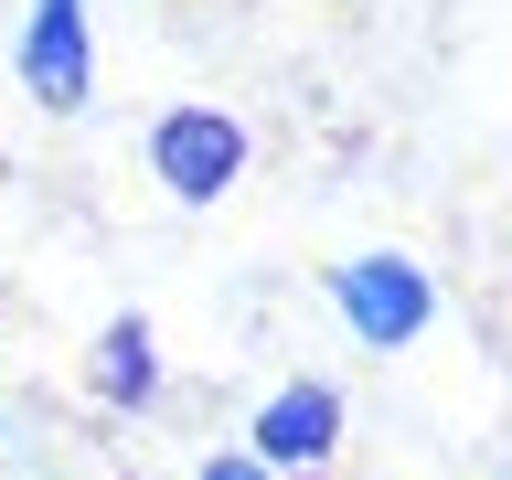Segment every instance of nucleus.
Returning <instances> with one entry per match:
<instances>
[{"mask_svg":"<svg viewBox=\"0 0 512 480\" xmlns=\"http://www.w3.org/2000/svg\"><path fill=\"white\" fill-rule=\"evenodd\" d=\"M320 299L342 310V331H352L363 352H416L427 331H438V278H427L406 246L331 256V267H320Z\"/></svg>","mask_w":512,"mask_h":480,"instance_id":"nucleus-1","label":"nucleus"},{"mask_svg":"<svg viewBox=\"0 0 512 480\" xmlns=\"http://www.w3.org/2000/svg\"><path fill=\"white\" fill-rule=\"evenodd\" d=\"M246 171H256V128L235 118V107L182 96V107H160V118H150V182L171 192L182 214H214Z\"/></svg>","mask_w":512,"mask_h":480,"instance_id":"nucleus-2","label":"nucleus"},{"mask_svg":"<svg viewBox=\"0 0 512 480\" xmlns=\"http://www.w3.org/2000/svg\"><path fill=\"white\" fill-rule=\"evenodd\" d=\"M342 384H320V374H288V384H267V406L246 416V448L267 459L278 480H310V470H331L342 459Z\"/></svg>","mask_w":512,"mask_h":480,"instance_id":"nucleus-3","label":"nucleus"},{"mask_svg":"<svg viewBox=\"0 0 512 480\" xmlns=\"http://www.w3.org/2000/svg\"><path fill=\"white\" fill-rule=\"evenodd\" d=\"M86 395L96 406H118V416H139L160 395V331L139 310H118L107 331H96V352H86Z\"/></svg>","mask_w":512,"mask_h":480,"instance_id":"nucleus-4","label":"nucleus"},{"mask_svg":"<svg viewBox=\"0 0 512 480\" xmlns=\"http://www.w3.org/2000/svg\"><path fill=\"white\" fill-rule=\"evenodd\" d=\"M192 480H278V470H267L256 448H214V459H203V470H192Z\"/></svg>","mask_w":512,"mask_h":480,"instance_id":"nucleus-5","label":"nucleus"}]
</instances>
